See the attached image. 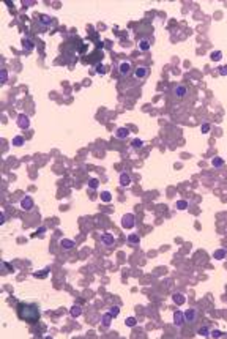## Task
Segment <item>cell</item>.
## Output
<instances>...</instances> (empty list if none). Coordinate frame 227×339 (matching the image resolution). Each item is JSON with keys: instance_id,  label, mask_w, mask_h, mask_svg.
Listing matches in <instances>:
<instances>
[{"instance_id": "1", "label": "cell", "mask_w": 227, "mask_h": 339, "mask_svg": "<svg viewBox=\"0 0 227 339\" xmlns=\"http://www.w3.org/2000/svg\"><path fill=\"white\" fill-rule=\"evenodd\" d=\"M17 317L21 320H25L28 324H37L40 320V309L37 305H24V303H19L17 305Z\"/></svg>"}, {"instance_id": "2", "label": "cell", "mask_w": 227, "mask_h": 339, "mask_svg": "<svg viewBox=\"0 0 227 339\" xmlns=\"http://www.w3.org/2000/svg\"><path fill=\"white\" fill-rule=\"evenodd\" d=\"M136 226V218L133 213H128V215H123L121 218V227L123 229H133Z\"/></svg>"}, {"instance_id": "3", "label": "cell", "mask_w": 227, "mask_h": 339, "mask_svg": "<svg viewBox=\"0 0 227 339\" xmlns=\"http://www.w3.org/2000/svg\"><path fill=\"white\" fill-rule=\"evenodd\" d=\"M19 205H21V208H22L24 211H30V210L33 208L35 202H33V199L30 197V196H24V197L19 200Z\"/></svg>"}, {"instance_id": "4", "label": "cell", "mask_w": 227, "mask_h": 339, "mask_svg": "<svg viewBox=\"0 0 227 339\" xmlns=\"http://www.w3.org/2000/svg\"><path fill=\"white\" fill-rule=\"evenodd\" d=\"M173 95H175L178 99H183L186 95H188V87L183 85V84H178L173 87Z\"/></svg>"}, {"instance_id": "5", "label": "cell", "mask_w": 227, "mask_h": 339, "mask_svg": "<svg viewBox=\"0 0 227 339\" xmlns=\"http://www.w3.org/2000/svg\"><path fill=\"white\" fill-rule=\"evenodd\" d=\"M185 312H181V311H175L173 312V325H175L177 328H181L183 325H185Z\"/></svg>"}, {"instance_id": "6", "label": "cell", "mask_w": 227, "mask_h": 339, "mask_svg": "<svg viewBox=\"0 0 227 339\" xmlns=\"http://www.w3.org/2000/svg\"><path fill=\"white\" fill-rule=\"evenodd\" d=\"M118 71H120V74L123 77H128L131 74V63L129 62H121L118 65Z\"/></svg>"}, {"instance_id": "7", "label": "cell", "mask_w": 227, "mask_h": 339, "mask_svg": "<svg viewBox=\"0 0 227 339\" xmlns=\"http://www.w3.org/2000/svg\"><path fill=\"white\" fill-rule=\"evenodd\" d=\"M17 126L22 128V130H27V128L30 126V118H28L25 114L17 115Z\"/></svg>"}, {"instance_id": "8", "label": "cell", "mask_w": 227, "mask_h": 339, "mask_svg": "<svg viewBox=\"0 0 227 339\" xmlns=\"http://www.w3.org/2000/svg\"><path fill=\"white\" fill-rule=\"evenodd\" d=\"M185 320L188 324H194L196 320H197V311L194 309V308H191V309H188L186 312H185Z\"/></svg>"}, {"instance_id": "9", "label": "cell", "mask_w": 227, "mask_h": 339, "mask_svg": "<svg viewBox=\"0 0 227 339\" xmlns=\"http://www.w3.org/2000/svg\"><path fill=\"white\" fill-rule=\"evenodd\" d=\"M134 76H136V79H145L148 76V68L147 66H137L134 69Z\"/></svg>"}, {"instance_id": "10", "label": "cell", "mask_w": 227, "mask_h": 339, "mask_svg": "<svg viewBox=\"0 0 227 339\" xmlns=\"http://www.w3.org/2000/svg\"><path fill=\"white\" fill-rule=\"evenodd\" d=\"M101 243L104 244V246H114V243H115V237L112 235V234H103L101 235Z\"/></svg>"}, {"instance_id": "11", "label": "cell", "mask_w": 227, "mask_h": 339, "mask_svg": "<svg viewBox=\"0 0 227 339\" xmlns=\"http://www.w3.org/2000/svg\"><path fill=\"white\" fill-rule=\"evenodd\" d=\"M129 185H131V177H129L126 172H121V174H120V186L126 188V186H129Z\"/></svg>"}, {"instance_id": "12", "label": "cell", "mask_w": 227, "mask_h": 339, "mask_svg": "<svg viewBox=\"0 0 227 339\" xmlns=\"http://www.w3.org/2000/svg\"><path fill=\"white\" fill-rule=\"evenodd\" d=\"M172 300H173V303H175L177 306L185 305V301H186V298H185L183 293H173V295H172Z\"/></svg>"}, {"instance_id": "13", "label": "cell", "mask_w": 227, "mask_h": 339, "mask_svg": "<svg viewBox=\"0 0 227 339\" xmlns=\"http://www.w3.org/2000/svg\"><path fill=\"white\" fill-rule=\"evenodd\" d=\"M128 136H129V130L128 128H118L115 131V137L117 139H126Z\"/></svg>"}, {"instance_id": "14", "label": "cell", "mask_w": 227, "mask_h": 339, "mask_svg": "<svg viewBox=\"0 0 227 339\" xmlns=\"http://www.w3.org/2000/svg\"><path fill=\"white\" fill-rule=\"evenodd\" d=\"M60 246L63 248V249H73L76 244H74V241L73 240H68V238H63V240H60Z\"/></svg>"}, {"instance_id": "15", "label": "cell", "mask_w": 227, "mask_h": 339, "mask_svg": "<svg viewBox=\"0 0 227 339\" xmlns=\"http://www.w3.org/2000/svg\"><path fill=\"white\" fill-rule=\"evenodd\" d=\"M111 322H112V315L107 312V314H104L103 317H101V324H103V327H106V328H109L111 327Z\"/></svg>"}, {"instance_id": "16", "label": "cell", "mask_w": 227, "mask_h": 339, "mask_svg": "<svg viewBox=\"0 0 227 339\" xmlns=\"http://www.w3.org/2000/svg\"><path fill=\"white\" fill-rule=\"evenodd\" d=\"M69 314H71V317H74V319H77L81 314H82V308L79 306V305H74L71 309H69Z\"/></svg>"}, {"instance_id": "17", "label": "cell", "mask_w": 227, "mask_h": 339, "mask_svg": "<svg viewBox=\"0 0 227 339\" xmlns=\"http://www.w3.org/2000/svg\"><path fill=\"white\" fill-rule=\"evenodd\" d=\"M139 49L141 51H148L150 49V40H147V38H142V40H139Z\"/></svg>"}, {"instance_id": "18", "label": "cell", "mask_w": 227, "mask_h": 339, "mask_svg": "<svg viewBox=\"0 0 227 339\" xmlns=\"http://www.w3.org/2000/svg\"><path fill=\"white\" fill-rule=\"evenodd\" d=\"M128 243L139 244V243H141V237H139L137 234H131V235H128Z\"/></svg>"}, {"instance_id": "19", "label": "cell", "mask_w": 227, "mask_h": 339, "mask_svg": "<svg viewBox=\"0 0 227 339\" xmlns=\"http://www.w3.org/2000/svg\"><path fill=\"white\" fill-rule=\"evenodd\" d=\"M22 47H24V51H25V52H30V51L33 49V43H32L30 40L24 38V40H22Z\"/></svg>"}, {"instance_id": "20", "label": "cell", "mask_w": 227, "mask_h": 339, "mask_svg": "<svg viewBox=\"0 0 227 339\" xmlns=\"http://www.w3.org/2000/svg\"><path fill=\"white\" fill-rule=\"evenodd\" d=\"M213 257H215L216 260H222V259L225 257V251H224V249H216V251L213 253Z\"/></svg>"}, {"instance_id": "21", "label": "cell", "mask_w": 227, "mask_h": 339, "mask_svg": "<svg viewBox=\"0 0 227 339\" xmlns=\"http://www.w3.org/2000/svg\"><path fill=\"white\" fill-rule=\"evenodd\" d=\"M197 334L202 336V337H208V336H210V328H208V327H202V328L197 330Z\"/></svg>"}, {"instance_id": "22", "label": "cell", "mask_w": 227, "mask_h": 339, "mask_svg": "<svg viewBox=\"0 0 227 339\" xmlns=\"http://www.w3.org/2000/svg\"><path fill=\"white\" fill-rule=\"evenodd\" d=\"M212 166H215V167H222V166H224V159L219 158V156L213 158V159H212Z\"/></svg>"}, {"instance_id": "23", "label": "cell", "mask_w": 227, "mask_h": 339, "mask_svg": "<svg viewBox=\"0 0 227 339\" xmlns=\"http://www.w3.org/2000/svg\"><path fill=\"white\" fill-rule=\"evenodd\" d=\"M210 59H212L213 62H219V60L222 59V52H221V51H216V52H212V54H210Z\"/></svg>"}, {"instance_id": "24", "label": "cell", "mask_w": 227, "mask_h": 339, "mask_svg": "<svg viewBox=\"0 0 227 339\" xmlns=\"http://www.w3.org/2000/svg\"><path fill=\"white\" fill-rule=\"evenodd\" d=\"M101 200H103V202H111V200H112L111 192H109V191H103V192H101Z\"/></svg>"}, {"instance_id": "25", "label": "cell", "mask_w": 227, "mask_h": 339, "mask_svg": "<svg viewBox=\"0 0 227 339\" xmlns=\"http://www.w3.org/2000/svg\"><path fill=\"white\" fill-rule=\"evenodd\" d=\"M40 22H41V25H46V27H47V25H50V22H52V19H50V17H49V16H46V14H43V16L40 17Z\"/></svg>"}, {"instance_id": "26", "label": "cell", "mask_w": 227, "mask_h": 339, "mask_svg": "<svg viewBox=\"0 0 227 339\" xmlns=\"http://www.w3.org/2000/svg\"><path fill=\"white\" fill-rule=\"evenodd\" d=\"M13 145H16V147H21V145H24V137H21V136H16V137H13Z\"/></svg>"}, {"instance_id": "27", "label": "cell", "mask_w": 227, "mask_h": 339, "mask_svg": "<svg viewBox=\"0 0 227 339\" xmlns=\"http://www.w3.org/2000/svg\"><path fill=\"white\" fill-rule=\"evenodd\" d=\"M125 324H126V327H129V328H133V327H136V324H137V320H136V317H128L126 320H125Z\"/></svg>"}, {"instance_id": "28", "label": "cell", "mask_w": 227, "mask_h": 339, "mask_svg": "<svg viewBox=\"0 0 227 339\" xmlns=\"http://www.w3.org/2000/svg\"><path fill=\"white\" fill-rule=\"evenodd\" d=\"M95 71H96L98 74H104V73H106V66L101 65V63H98V65H95Z\"/></svg>"}, {"instance_id": "29", "label": "cell", "mask_w": 227, "mask_h": 339, "mask_svg": "<svg viewBox=\"0 0 227 339\" xmlns=\"http://www.w3.org/2000/svg\"><path fill=\"white\" fill-rule=\"evenodd\" d=\"M2 271H3V275H7V273H10V271H14V268H10V265L3 260V262H2Z\"/></svg>"}, {"instance_id": "30", "label": "cell", "mask_w": 227, "mask_h": 339, "mask_svg": "<svg viewBox=\"0 0 227 339\" xmlns=\"http://www.w3.org/2000/svg\"><path fill=\"white\" fill-rule=\"evenodd\" d=\"M131 145H133V148H141V147L144 145V140H141V139H134V140L131 142Z\"/></svg>"}, {"instance_id": "31", "label": "cell", "mask_w": 227, "mask_h": 339, "mask_svg": "<svg viewBox=\"0 0 227 339\" xmlns=\"http://www.w3.org/2000/svg\"><path fill=\"white\" fill-rule=\"evenodd\" d=\"M175 207H177L178 210H186V208H188V202H186V200H178V202L175 204Z\"/></svg>"}, {"instance_id": "32", "label": "cell", "mask_w": 227, "mask_h": 339, "mask_svg": "<svg viewBox=\"0 0 227 339\" xmlns=\"http://www.w3.org/2000/svg\"><path fill=\"white\" fill-rule=\"evenodd\" d=\"M109 314H111L114 319H115V317L120 314V308H118V306H112V308H111V311H109Z\"/></svg>"}, {"instance_id": "33", "label": "cell", "mask_w": 227, "mask_h": 339, "mask_svg": "<svg viewBox=\"0 0 227 339\" xmlns=\"http://www.w3.org/2000/svg\"><path fill=\"white\" fill-rule=\"evenodd\" d=\"M89 186H90L92 189H98V186H99V182L96 180V178H92V180L89 182Z\"/></svg>"}, {"instance_id": "34", "label": "cell", "mask_w": 227, "mask_h": 339, "mask_svg": "<svg viewBox=\"0 0 227 339\" xmlns=\"http://www.w3.org/2000/svg\"><path fill=\"white\" fill-rule=\"evenodd\" d=\"M210 336H212V337H222L224 334H222V331H219V330H213V331H210Z\"/></svg>"}, {"instance_id": "35", "label": "cell", "mask_w": 227, "mask_h": 339, "mask_svg": "<svg viewBox=\"0 0 227 339\" xmlns=\"http://www.w3.org/2000/svg\"><path fill=\"white\" fill-rule=\"evenodd\" d=\"M200 131H202L203 134H207L208 131H210V125H208V123H203L202 126H200Z\"/></svg>"}, {"instance_id": "36", "label": "cell", "mask_w": 227, "mask_h": 339, "mask_svg": "<svg viewBox=\"0 0 227 339\" xmlns=\"http://www.w3.org/2000/svg\"><path fill=\"white\" fill-rule=\"evenodd\" d=\"M7 81H8V71L2 69V84H7Z\"/></svg>"}, {"instance_id": "37", "label": "cell", "mask_w": 227, "mask_h": 339, "mask_svg": "<svg viewBox=\"0 0 227 339\" xmlns=\"http://www.w3.org/2000/svg\"><path fill=\"white\" fill-rule=\"evenodd\" d=\"M219 74H221V76H227V65L219 68Z\"/></svg>"}, {"instance_id": "38", "label": "cell", "mask_w": 227, "mask_h": 339, "mask_svg": "<svg viewBox=\"0 0 227 339\" xmlns=\"http://www.w3.org/2000/svg\"><path fill=\"white\" fill-rule=\"evenodd\" d=\"M5 222V213H0V224Z\"/></svg>"}]
</instances>
